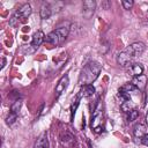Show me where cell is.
Wrapping results in <instances>:
<instances>
[{"label": "cell", "instance_id": "6da1fadb", "mask_svg": "<svg viewBox=\"0 0 148 148\" xmlns=\"http://www.w3.org/2000/svg\"><path fill=\"white\" fill-rule=\"evenodd\" d=\"M101 65L97 61H90L88 62L81 71L80 76H79V83L81 86L84 84H91L99 75L101 73Z\"/></svg>", "mask_w": 148, "mask_h": 148}, {"label": "cell", "instance_id": "7a4b0ae2", "mask_svg": "<svg viewBox=\"0 0 148 148\" xmlns=\"http://www.w3.org/2000/svg\"><path fill=\"white\" fill-rule=\"evenodd\" d=\"M69 34V25L68 24H64L58 27L57 29H54L53 31H51L46 37H45V42L51 44V45H60L61 43H64L67 38Z\"/></svg>", "mask_w": 148, "mask_h": 148}, {"label": "cell", "instance_id": "3957f363", "mask_svg": "<svg viewBox=\"0 0 148 148\" xmlns=\"http://www.w3.org/2000/svg\"><path fill=\"white\" fill-rule=\"evenodd\" d=\"M32 9H31V6L29 3H24L22 7H20L15 13L14 15L12 16L9 23L10 25H15L16 23H20V22H23L25 18H28V16L31 14Z\"/></svg>", "mask_w": 148, "mask_h": 148}, {"label": "cell", "instance_id": "277c9868", "mask_svg": "<svg viewBox=\"0 0 148 148\" xmlns=\"http://www.w3.org/2000/svg\"><path fill=\"white\" fill-rule=\"evenodd\" d=\"M102 123H103V111H102V106L98 105L97 108L94 109L90 126H91V128H94V131L99 132L102 128Z\"/></svg>", "mask_w": 148, "mask_h": 148}, {"label": "cell", "instance_id": "5b68a950", "mask_svg": "<svg viewBox=\"0 0 148 148\" xmlns=\"http://www.w3.org/2000/svg\"><path fill=\"white\" fill-rule=\"evenodd\" d=\"M130 57H132L133 59L141 56L145 51V44L142 42H134L132 44H130L125 50H124Z\"/></svg>", "mask_w": 148, "mask_h": 148}, {"label": "cell", "instance_id": "8992f818", "mask_svg": "<svg viewBox=\"0 0 148 148\" xmlns=\"http://www.w3.org/2000/svg\"><path fill=\"white\" fill-rule=\"evenodd\" d=\"M57 5H59V2H52V3L45 2V3H43V6L40 7V13H39L40 17L42 18H49L52 14L59 12L60 9L57 8Z\"/></svg>", "mask_w": 148, "mask_h": 148}, {"label": "cell", "instance_id": "52a82bcc", "mask_svg": "<svg viewBox=\"0 0 148 148\" xmlns=\"http://www.w3.org/2000/svg\"><path fill=\"white\" fill-rule=\"evenodd\" d=\"M95 8H96V2L92 1V0H87L83 2V7H82V14L83 16H86L87 18H89L94 12H95Z\"/></svg>", "mask_w": 148, "mask_h": 148}, {"label": "cell", "instance_id": "ba28073f", "mask_svg": "<svg viewBox=\"0 0 148 148\" xmlns=\"http://www.w3.org/2000/svg\"><path fill=\"white\" fill-rule=\"evenodd\" d=\"M132 61H133V58L130 57L125 51H121L118 53V57H117V62L123 66V67H126V66H131L132 65Z\"/></svg>", "mask_w": 148, "mask_h": 148}, {"label": "cell", "instance_id": "9c48e42d", "mask_svg": "<svg viewBox=\"0 0 148 148\" xmlns=\"http://www.w3.org/2000/svg\"><path fill=\"white\" fill-rule=\"evenodd\" d=\"M44 40H45V35H44V32L40 31V30H38V31H36V32L32 35L31 46H32L34 49H37L38 46L42 45V43H43Z\"/></svg>", "mask_w": 148, "mask_h": 148}, {"label": "cell", "instance_id": "30bf717a", "mask_svg": "<svg viewBox=\"0 0 148 148\" xmlns=\"http://www.w3.org/2000/svg\"><path fill=\"white\" fill-rule=\"evenodd\" d=\"M68 82H69L68 75H64V76L59 80V82H58L57 86H56V94H57V96L61 95V94L65 91V89H66L67 86H68Z\"/></svg>", "mask_w": 148, "mask_h": 148}, {"label": "cell", "instance_id": "8fae6325", "mask_svg": "<svg viewBox=\"0 0 148 148\" xmlns=\"http://www.w3.org/2000/svg\"><path fill=\"white\" fill-rule=\"evenodd\" d=\"M94 92H95V88L92 87V84H84V86H81V89L77 94V97L79 98L90 97L94 95Z\"/></svg>", "mask_w": 148, "mask_h": 148}, {"label": "cell", "instance_id": "7c38bea8", "mask_svg": "<svg viewBox=\"0 0 148 148\" xmlns=\"http://www.w3.org/2000/svg\"><path fill=\"white\" fill-rule=\"evenodd\" d=\"M131 83H133V84L138 88L139 91H140V90H143V89L146 88V86H147V76L143 75V74L140 75V76H136V77L133 79V81H132Z\"/></svg>", "mask_w": 148, "mask_h": 148}, {"label": "cell", "instance_id": "4fadbf2b", "mask_svg": "<svg viewBox=\"0 0 148 148\" xmlns=\"http://www.w3.org/2000/svg\"><path fill=\"white\" fill-rule=\"evenodd\" d=\"M128 73H130L133 77L140 76V75H142V73H143V66H142L141 64H138V62L132 64V65L128 67Z\"/></svg>", "mask_w": 148, "mask_h": 148}, {"label": "cell", "instance_id": "5bb4252c", "mask_svg": "<svg viewBox=\"0 0 148 148\" xmlns=\"http://www.w3.org/2000/svg\"><path fill=\"white\" fill-rule=\"evenodd\" d=\"M34 148H49V140L46 133H43L42 135L38 136V139L34 145Z\"/></svg>", "mask_w": 148, "mask_h": 148}, {"label": "cell", "instance_id": "9a60e30c", "mask_svg": "<svg viewBox=\"0 0 148 148\" xmlns=\"http://www.w3.org/2000/svg\"><path fill=\"white\" fill-rule=\"evenodd\" d=\"M75 142L74 136L69 133V132H65V134H61V143L64 146H73Z\"/></svg>", "mask_w": 148, "mask_h": 148}, {"label": "cell", "instance_id": "2e32d148", "mask_svg": "<svg viewBox=\"0 0 148 148\" xmlns=\"http://www.w3.org/2000/svg\"><path fill=\"white\" fill-rule=\"evenodd\" d=\"M146 130H147L146 125L139 123V124L135 125V127H134V135H135V136H141V138H142L145 134H147V133H146Z\"/></svg>", "mask_w": 148, "mask_h": 148}, {"label": "cell", "instance_id": "e0dca14e", "mask_svg": "<svg viewBox=\"0 0 148 148\" xmlns=\"http://www.w3.org/2000/svg\"><path fill=\"white\" fill-rule=\"evenodd\" d=\"M17 116H18V113H15V112H9V114H8V117L6 118V123H7V125H13L15 121H16V119H17Z\"/></svg>", "mask_w": 148, "mask_h": 148}, {"label": "cell", "instance_id": "ac0fdd59", "mask_svg": "<svg viewBox=\"0 0 148 148\" xmlns=\"http://www.w3.org/2000/svg\"><path fill=\"white\" fill-rule=\"evenodd\" d=\"M21 105H22L21 99H15L14 103L12 104V106H10V111L12 112H15V113H18L20 112V109H21Z\"/></svg>", "mask_w": 148, "mask_h": 148}, {"label": "cell", "instance_id": "d6986e66", "mask_svg": "<svg viewBox=\"0 0 148 148\" xmlns=\"http://www.w3.org/2000/svg\"><path fill=\"white\" fill-rule=\"evenodd\" d=\"M138 117H139V111H138L136 109H134V110H131V111L128 112L127 120H128V121H133V120H135Z\"/></svg>", "mask_w": 148, "mask_h": 148}, {"label": "cell", "instance_id": "ffe728a7", "mask_svg": "<svg viewBox=\"0 0 148 148\" xmlns=\"http://www.w3.org/2000/svg\"><path fill=\"white\" fill-rule=\"evenodd\" d=\"M121 5H123L124 9H131L132 6H133V1L132 0H123L121 1Z\"/></svg>", "mask_w": 148, "mask_h": 148}, {"label": "cell", "instance_id": "44dd1931", "mask_svg": "<svg viewBox=\"0 0 148 148\" xmlns=\"http://www.w3.org/2000/svg\"><path fill=\"white\" fill-rule=\"evenodd\" d=\"M79 99H80V98L77 97V98L75 99V102H74V103L72 104V109H71V111H72V116H71V118H72V119H73V117H74V114H75V111H76V108L79 106Z\"/></svg>", "mask_w": 148, "mask_h": 148}, {"label": "cell", "instance_id": "7402d4cb", "mask_svg": "<svg viewBox=\"0 0 148 148\" xmlns=\"http://www.w3.org/2000/svg\"><path fill=\"white\" fill-rule=\"evenodd\" d=\"M141 142H142V145H145V146H148V133H147V134H145V135L142 136V139H141Z\"/></svg>", "mask_w": 148, "mask_h": 148}, {"label": "cell", "instance_id": "603a6c76", "mask_svg": "<svg viewBox=\"0 0 148 148\" xmlns=\"http://www.w3.org/2000/svg\"><path fill=\"white\" fill-rule=\"evenodd\" d=\"M147 123H148V113H147Z\"/></svg>", "mask_w": 148, "mask_h": 148}]
</instances>
